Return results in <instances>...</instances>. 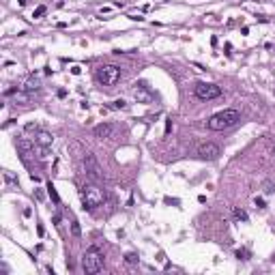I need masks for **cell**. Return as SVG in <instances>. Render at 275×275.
Masks as SVG:
<instances>
[{"instance_id": "1", "label": "cell", "mask_w": 275, "mask_h": 275, "mask_svg": "<svg viewBox=\"0 0 275 275\" xmlns=\"http://www.w3.org/2000/svg\"><path fill=\"white\" fill-rule=\"evenodd\" d=\"M238 120H241L238 110H221V112H217V114H213L206 125H209L211 131H223V129L234 127Z\"/></svg>"}, {"instance_id": "2", "label": "cell", "mask_w": 275, "mask_h": 275, "mask_svg": "<svg viewBox=\"0 0 275 275\" xmlns=\"http://www.w3.org/2000/svg\"><path fill=\"white\" fill-rule=\"evenodd\" d=\"M80 198H82V204H84V209H88V211H95L97 206H101L103 202H106V191L99 187V185L95 183H88L84 185L82 189H80Z\"/></svg>"}, {"instance_id": "3", "label": "cell", "mask_w": 275, "mask_h": 275, "mask_svg": "<svg viewBox=\"0 0 275 275\" xmlns=\"http://www.w3.org/2000/svg\"><path fill=\"white\" fill-rule=\"evenodd\" d=\"M82 269H84V273H88V275L99 273L103 269V254L97 247H88L84 252V256H82Z\"/></svg>"}, {"instance_id": "4", "label": "cell", "mask_w": 275, "mask_h": 275, "mask_svg": "<svg viewBox=\"0 0 275 275\" xmlns=\"http://www.w3.org/2000/svg\"><path fill=\"white\" fill-rule=\"evenodd\" d=\"M95 77H97V82L103 84V86H114V84L123 77V71H120L118 65H101V67H97Z\"/></svg>"}, {"instance_id": "5", "label": "cell", "mask_w": 275, "mask_h": 275, "mask_svg": "<svg viewBox=\"0 0 275 275\" xmlns=\"http://www.w3.org/2000/svg\"><path fill=\"white\" fill-rule=\"evenodd\" d=\"M194 92H196V97L202 99V101H211V99L221 97V86L211 84V82H200V84H196V91Z\"/></svg>"}, {"instance_id": "6", "label": "cell", "mask_w": 275, "mask_h": 275, "mask_svg": "<svg viewBox=\"0 0 275 275\" xmlns=\"http://www.w3.org/2000/svg\"><path fill=\"white\" fill-rule=\"evenodd\" d=\"M84 172L88 174V179H92V181H101V179H103L101 165H99L97 157H95L92 153H86V155H84Z\"/></svg>"}, {"instance_id": "7", "label": "cell", "mask_w": 275, "mask_h": 275, "mask_svg": "<svg viewBox=\"0 0 275 275\" xmlns=\"http://www.w3.org/2000/svg\"><path fill=\"white\" fill-rule=\"evenodd\" d=\"M196 155H198L200 159H206V161H215L221 155V148L217 146L215 142H202V144H198V148H196Z\"/></svg>"}, {"instance_id": "8", "label": "cell", "mask_w": 275, "mask_h": 275, "mask_svg": "<svg viewBox=\"0 0 275 275\" xmlns=\"http://www.w3.org/2000/svg\"><path fill=\"white\" fill-rule=\"evenodd\" d=\"M131 95H133V99H135L138 103H153V99H155L153 91L148 88L144 82H138V84L131 88Z\"/></svg>"}, {"instance_id": "9", "label": "cell", "mask_w": 275, "mask_h": 275, "mask_svg": "<svg viewBox=\"0 0 275 275\" xmlns=\"http://www.w3.org/2000/svg\"><path fill=\"white\" fill-rule=\"evenodd\" d=\"M114 131H116V127L110 125V123H101V125H97V127L92 129V133H95L97 138H112Z\"/></svg>"}, {"instance_id": "10", "label": "cell", "mask_w": 275, "mask_h": 275, "mask_svg": "<svg viewBox=\"0 0 275 275\" xmlns=\"http://www.w3.org/2000/svg\"><path fill=\"white\" fill-rule=\"evenodd\" d=\"M39 88H41V82H39V77H35V75H30L28 80H26V84H24V91L28 92H37Z\"/></svg>"}, {"instance_id": "11", "label": "cell", "mask_w": 275, "mask_h": 275, "mask_svg": "<svg viewBox=\"0 0 275 275\" xmlns=\"http://www.w3.org/2000/svg\"><path fill=\"white\" fill-rule=\"evenodd\" d=\"M47 191H50V198H52V200L58 204V202H60V198H58V194H56V189H54V185H52V183L47 185Z\"/></svg>"}, {"instance_id": "12", "label": "cell", "mask_w": 275, "mask_h": 275, "mask_svg": "<svg viewBox=\"0 0 275 275\" xmlns=\"http://www.w3.org/2000/svg\"><path fill=\"white\" fill-rule=\"evenodd\" d=\"M234 217H237V219H241V221H247V213H245V211H238V209H234Z\"/></svg>"}, {"instance_id": "13", "label": "cell", "mask_w": 275, "mask_h": 275, "mask_svg": "<svg viewBox=\"0 0 275 275\" xmlns=\"http://www.w3.org/2000/svg\"><path fill=\"white\" fill-rule=\"evenodd\" d=\"M4 179H7V183H11V185H17V179H13L9 170H4Z\"/></svg>"}, {"instance_id": "14", "label": "cell", "mask_w": 275, "mask_h": 275, "mask_svg": "<svg viewBox=\"0 0 275 275\" xmlns=\"http://www.w3.org/2000/svg\"><path fill=\"white\" fill-rule=\"evenodd\" d=\"M45 11H47V9H45V7L41 4V7H37V9H35V13H32V17H41V15H43Z\"/></svg>"}, {"instance_id": "15", "label": "cell", "mask_w": 275, "mask_h": 275, "mask_svg": "<svg viewBox=\"0 0 275 275\" xmlns=\"http://www.w3.org/2000/svg\"><path fill=\"white\" fill-rule=\"evenodd\" d=\"M125 106H127V103H125V101H123V99H116V101H114V106H112V108H116V110H118V108H120V110H123V108H125Z\"/></svg>"}, {"instance_id": "16", "label": "cell", "mask_w": 275, "mask_h": 275, "mask_svg": "<svg viewBox=\"0 0 275 275\" xmlns=\"http://www.w3.org/2000/svg\"><path fill=\"white\" fill-rule=\"evenodd\" d=\"M71 228H73V234H75V237H80V226H77V221H71Z\"/></svg>"}, {"instance_id": "17", "label": "cell", "mask_w": 275, "mask_h": 275, "mask_svg": "<svg viewBox=\"0 0 275 275\" xmlns=\"http://www.w3.org/2000/svg\"><path fill=\"white\" fill-rule=\"evenodd\" d=\"M127 262H138V256H135V254H127Z\"/></svg>"}, {"instance_id": "18", "label": "cell", "mask_w": 275, "mask_h": 275, "mask_svg": "<svg viewBox=\"0 0 275 275\" xmlns=\"http://www.w3.org/2000/svg\"><path fill=\"white\" fill-rule=\"evenodd\" d=\"M264 191H267V194H271V191H273V185L269 183V181H267V183H264Z\"/></svg>"}, {"instance_id": "19", "label": "cell", "mask_w": 275, "mask_h": 275, "mask_svg": "<svg viewBox=\"0 0 275 275\" xmlns=\"http://www.w3.org/2000/svg\"><path fill=\"white\" fill-rule=\"evenodd\" d=\"M256 206H258V209H264V202L260 200V198H256Z\"/></svg>"}]
</instances>
